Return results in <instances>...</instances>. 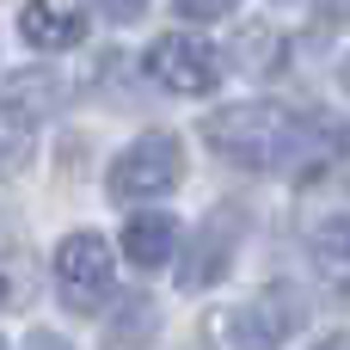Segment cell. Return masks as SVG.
I'll list each match as a JSON object with an SVG mask.
<instances>
[{
  "instance_id": "6da1fadb",
  "label": "cell",
  "mask_w": 350,
  "mask_h": 350,
  "mask_svg": "<svg viewBox=\"0 0 350 350\" xmlns=\"http://www.w3.org/2000/svg\"><path fill=\"white\" fill-rule=\"evenodd\" d=\"M209 148L228 154L234 166H283L295 160L301 148H314V129L295 123V111L271 105V98H246V105H228L203 123Z\"/></svg>"
},
{
  "instance_id": "7a4b0ae2",
  "label": "cell",
  "mask_w": 350,
  "mask_h": 350,
  "mask_svg": "<svg viewBox=\"0 0 350 350\" xmlns=\"http://www.w3.org/2000/svg\"><path fill=\"white\" fill-rule=\"evenodd\" d=\"M178 178H185V142L166 135V129H154V135H142L135 148L117 154V166H111V197H117V203H148V197H166Z\"/></svg>"
},
{
  "instance_id": "3957f363",
  "label": "cell",
  "mask_w": 350,
  "mask_h": 350,
  "mask_svg": "<svg viewBox=\"0 0 350 350\" xmlns=\"http://www.w3.org/2000/svg\"><path fill=\"white\" fill-rule=\"evenodd\" d=\"M55 277H62V301H68L74 314H92V308L111 295V283H117L111 246H105L98 234H68V240L55 246Z\"/></svg>"
},
{
  "instance_id": "277c9868",
  "label": "cell",
  "mask_w": 350,
  "mask_h": 350,
  "mask_svg": "<svg viewBox=\"0 0 350 350\" xmlns=\"http://www.w3.org/2000/svg\"><path fill=\"white\" fill-rule=\"evenodd\" d=\"M148 80H160L166 92H185V98H203L215 80H221V62L203 37H160L148 49Z\"/></svg>"
},
{
  "instance_id": "5b68a950",
  "label": "cell",
  "mask_w": 350,
  "mask_h": 350,
  "mask_svg": "<svg viewBox=\"0 0 350 350\" xmlns=\"http://www.w3.org/2000/svg\"><path fill=\"white\" fill-rule=\"evenodd\" d=\"M289 332H295V301L283 289H271V295H258V301L228 314V338L240 350H277Z\"/></svg>"
},
{
  "instance_id": "8992f818",
  "label": "cell",
  "mask_w": 350,
  "mask_h": 350,
  "mask_svg": "<svg viewBox=\"0 0 350 350\" xmlns=\"http://www.w3.org/2000/svg\"><path fill=\"white\" fill-rule=\"evenodd\" d=\"M18 31L37 49H74L86 37V12H80V0H25Z\"/></svg>"
},
{
  "instance_id": "52a82bcc",
  "label": "cell",
  "mask_w": 350,
  "mask_h": 350,
  "mask_svg": "<svg viewBox=\"0 0 350 350\" xmlns=\"http://www.w3.org/2000/svg\"><path fill=\"white\" fill-rule=\"evenodd\" d=\"M172 252H178V221H166V215H135V221H123V258H129V265L160 271Z\"/></svg>"
},
{
  "instance_id": "ba28073f",
  "label": "cell",
  "mask_w": 350,
  "mask_h": 350,
  "mask_svg": "<svg viewBox=\"0 0 350 350\" xmlns=\"http://www.w3.org/2000/svg\"><path fill=\"white\" fill-rule=\"evenodd\" d=\"M228 252H234V221H228V215H215V221L203 228V246H197V258L185 265V283H191V289L215 283V277H221V265H228Z\"/></svg>"
},
{
  "instance_id": "9c48e42d",
  "label": "cell",
  "mask_w": 350,
  "mask_h": 350,
  "mask_svg": "<svg viewBox=\"0 0 350 350\" xmlns=\"http://www.w3.org/2000/svg\"><path fill=\"white\" fill-rule=\"evenodd\" d=\"M154 301H142V295H129L123 301V314H117V326H111V338H105V350H148L154 345Z\"/></svg>"
},
{
  "instance_id": "30bf717a",
  "label": "cell",
  "mask_w": 350,
  "mask_h": 350,
  "mask_svg": "<svg viewBox=\"0 0 350 350\" xmlns=\"http://www.w3.org/2000/svg\"><path fill=\"white\" fill-rule=\"evenodd\" d=\"M277 62H283V37H277L271 25H246V31H240V68L271 74Z\"/></svg>"
},
{
  "instance_id": "8fae6325",
  "label": "cell",
  "mask_w": 350,
  "mask_h": 350,
  "mask_svg": "<svg viewBox=\"0 0 350 350\" xmlns=\"http://www.w3.org/2000/svg\"><path fill=\"white\" fill-rule=\"evenodd\" d=\"M25 142H31V117L12 111V105H0V166H12L25 154Z\"/></svg>"
},
{
  "instance_id": "7c38bea8",
  "label": "cell",
  "mask_w": 350,
  "mask_h": 350,
  "mask_svg": "<svg viewBox=\"0 0 350 350\" xmlns=\"http://www.w3.org/2000/svg\"><path fill=\"white\" fill-rule=\"evenodd\" d=\"M314 252H320L326 265H345V258H350V221H345V215H332V221L314 228Z\"/></svg>"
},
{
  "instance_id": "4fadbf2b",
  "label": "cell",
  "mask_w": 350,
  "mask_h": 350,
  "mask_svg": "<svg viewBox=\"0 0 350 350\" xmlns=\"http://www.w3.org/2000/svg\"><path fill=\"white\" fill-rule=\"evenodd\" d=\"M185 18H221V12H234L240 0H172Z\"/></svg>"
},
{
  "instance_id": "5bb4252c",
  "label": "cell",
  "mask_w": 350,
  "mask_h": 350,
  "mask_svg": "<svg viewBox=\"0 0 350 350\" xmlns=\"http://www.w3.org/2000/svg\"><path fill=\"white\" fill-rule=\"evenodd\" d=\"M98 6H105V18L129 25V18H142V6H148V0H98Z\"/></svg>"
},
{
  "instance_id": "9a60e30c",
  "label": "cell",
  "mask_w": 350,
  "mask_h": 350,
  "mask_svg": "<svg viewBox=\"0 0 350 350\" xmlns=\"http://www.w3.org/2000/svg\"><path fill=\"white\" fill-rule=\"evenodd\" d=\"M25 350H74V345H62L55 332H31V338H25Z\"/></svg>"
},
{
  "instance_id": "2e32d148",
  "label": "cell",
  "mask_w": 350,
  "mask_h": 350,
  "mask_svg": "<svg viewBox=\"0 0 350 350\" xmlns=\"http://www.w3.org/2000/svg\"><path fill=\"white\" fill-rule=\"evenodd\" d=\"M320 12H326L332 25H350V0H320Z\"/></svg>"
},
{
  "instance_id": "e0dca14e",
  "label": "cell",
  "mask_w": 350,
  "mask_h": 350,
  "mask_svg": "<svg viewBox=\"0 0 350 350\" xmlns=\"http://www.w3.org/2000/svg\"><path fill=\"white\" fill-rule=\"evenodd\" d=\"M314 350H350V332H338V338H326V345H314Z\"/></svg>"
},
{
  "instance_id": "ac0fdd59",
  "label": "cell",
  "mask_w": 350,
  "mask_h": 350,
  "mask_svg": "<svg viewBox=\"0 0 350 350\" xmlns=\"http://www.w3.org/2000/svg\"><path fill=\"white\" fill-rule=\"evenodd\" d=\"M345 80H350V62H345Z\"/></svg>"
},
{
  "instance_id": "d6986e66",
  "label": "cell",
  "mask_w": 350,
  "mask_h": 350,
  "mask_svg": "<svg viewBox=\"0 0 350 350\" xmlns=\"http://www.w3.org/2000/svg\"><path fill=\"white\" fill-rule=\"evenodd\" d=\"M0 350H6V345H0Z\"/></svg>"
}]
</instances>
